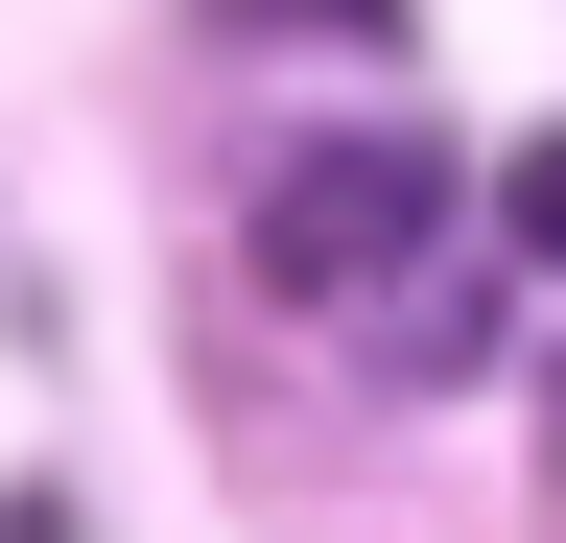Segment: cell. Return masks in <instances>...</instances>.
Returning a JSON list of instances; mask_svg holds the SVG:
<instances>
[{
  "instance_id": "cell-1",
  "label": "cell",
  "mask_w": 566,
  "mask_h": 543,
  "mask_svg": "<svg viewBox=\"0 0 566 543\" xmlns=\"http://www.w3.org/2000/svg\"><path fill=\"white\" fill-rule=\"evenodd\" d=\"M449 213H472L449 143H307V166L260 189V284H283V307H378V284H424Z\"/></svg>"
},
{
  "instance_id": "cell-2",
  "label": "cell",
  "mask_w": 566,
  "mask_h": 543,
  "mask_svg": "<svg viewBox=\"0 0 566 543\" xmlns=\"http://www.w3.org/2000/svg\"><path fill=\"white\" fill-rule=\"evenodd\" d=\"M495 237H520V260H566V118H543L520 166H495Z\"/></svg>"
},
{
  "instance_id": "cell-3",
  "label": "cell",
  "mask_w": 566,
  "mask_h": 543,
  "mask_svg": "<svg viewBox=\"0 0 566 543\" xmlns=\"http://www.w3.org/2000/svg\"><path fill=\"white\" fill-rule=\"evenodd\" d=\"M237 24H307V48H378L401 0H237Z\"/></svg>"
},
{
  "instance_id": "cell-4",
  "label": "cell",
  "mask_w": 566,
  "mask_h": 543,
  "mask_svg": "<svg viewBox=\"0 0 566 543\" xmlns=\"http://www.w3.org/2000/svg\"><path fill=\"white\" fill-rule=\"evenodd\" d=\"M0 543H71V497H0Z\"/></svg>"
}]
</instances>
